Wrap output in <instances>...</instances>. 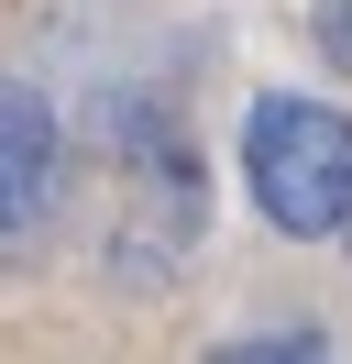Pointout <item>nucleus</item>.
Instances as JSON below:
<instances>
[{
  "label": "nucleus",
  "mask_w": 352,
  "mask_h": 364,
  "mask_svg": "<svg viewBox=\"0 0 352 364\" xmlns=\"http://www.w3.org/2000/svg\"><path fill=\"white\" fill-rule=\"evenodd\" d=\"M242 188L286 243H330L352 221V111L308 89H264L242 111Z\"/></svg>",
  "instance_id": "obj_1"
},
{
  "label": "nucleus",
  "mask_w": 352,
  "mask_h": 364,
  "mask_svg": "<svg viewBox=\"0 0 352 364\" xmlns=\"http://www.w3.org/2000/svg\"><path fill=\"white\" fill-rule=\"evenodd\" d=\"M55 166H66V122H55V100L22 89V77H0V243H22V232L44 221Z\"/></svg>",
  "instance_id": "obj_2"
},
{
  "label": "nucleus",
  "mask_w": 352,
  "mask_h": 364,
  "mask_svg": "<svg viewBox=\"0 0 352 364\" xmlns=\"http://www.w3.org/2000/svg\"><path fill=\"white\" fill-rule=\"evenodd\" d=\"M297 353H330L319 331H264V342H231V364H297Z\"/></svg>",
  "instance_id": "obj_3"
},
{
  "label": "nucleus",
  "mask_w": 352,
  "mask_h": 364,
  "mask_svg": "<svg viewBox=\"0 0 352 364\" xmlns=\"http://www.w3.org/2000/svg\"><path fill=\"white\" fill-rule=\"evenodd\" d=\"M319 45H330V67H352V0H319Z\"/></svg>",
  "instance_id": "obj_4"
},
{
  "label": "nucleus",
  "mask_w": 352,
  "mask_h": 364,
  "mask_svg": "<svg viewBox=\"0 0 352 364\" xmlns=\"http://www.w3.org/2000/svg\"><path fill=\"white\" fill-rule=\"evenodd\" d=\"M341 232H352V221H341Z\"/></svg>",
  "instance_id": "obj_5"
}]
</instances>
